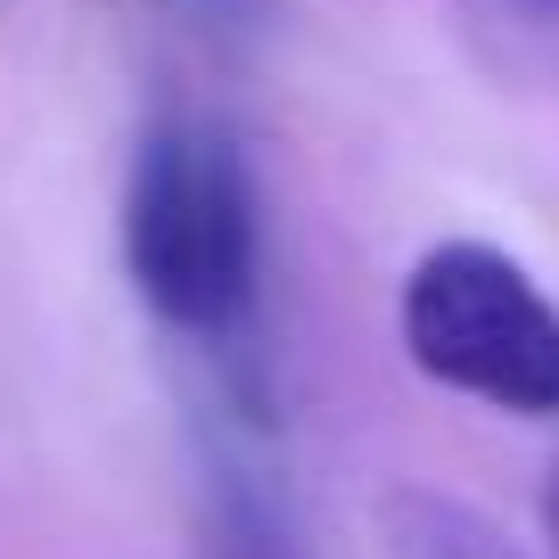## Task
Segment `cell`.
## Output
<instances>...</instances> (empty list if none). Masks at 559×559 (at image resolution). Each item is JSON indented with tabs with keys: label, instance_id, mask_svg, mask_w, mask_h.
<instances>
[{
	"label": "cell",
	"instance_id": "1",
	"mask_svg": "<svg viewBox=\"0 0 559 559\" xmlns=\"http://www.w3.org/2000/svg\"><path fill=\"white\" fill-rule=\"evenodd\" d=\"M123 263L140 305L230 370V403H255L263 321V206L247 148L214 116H157L123 181Z\"/></svg>",
	"mask_w": 559,
	"mask_h": 559
},
{
	"label": "cell",
	"instance_id": "2",
	"mask_svg": "<svg viewBox=\"0 0 559 559\" xmlns=\"http://www.w3.org/2000/svg\"><path fill=\"white\" fill-rule=\"evenodd\" d=\"M395 330L419 379L510 419H559V305L519 255L486 239L428 247L403 280Z\"/></svg>",
	"mask_w": 559,
	"mask_h": 559
},
{
	"label": "cell",
	"instance_id": "3",
	"mask_svg": "<svg viewBox=\"0 0 559 559\" xmlns=\"http://www.w3.org/2000/svg\"><path fill=\"white\" fill-rule=\"evenodd\" d=\"M198 559H313L297 502L263 453V412L247 403H230V428H214L198 461Z\"/></svg>",
	"mask_w": 559,
	"mask_h": 559
},
{
	"label": "cell",
	"instance_id": "4",
	"mask_svg": "<svg viewBox=\"0 0 559 559\" xmlns=\"http://www.w3.org/2000/svg\"><path fill=\"white\" fill-rule=\"evenodd\" d=\"M379 551L386 559H526L486 510L453 502V493H437V486L379 493Z\"/></svg>",
	"mask_w": 559,
	"mask_h": 559
},
{
	"label": "cell",
	"instance_id": "5",
	"mask_svg": "<svg viewBox=\"0 0 559 559\" xmlns=\"http://www.w3.org/2000/svg\"><path fill=\"white\" fill-rule=\"evenodd\" d=\"M181 17H198V25H247V9L255 0H174Z\"/></svg>",
	"mask_w": 559,
	"mask_h": 559
},
{
	"label": "cell",
	"instance_id": "6",
	"mask_svg": "<svg viewBox=\"0 0 559 559\" xmlns=\"http://www.w3.org/2000/svg\"><path fill=\"white\" fill-rule=\"evenodd\" d=\"M551 526H559V493H551Z\"/></svg>",
	"mask_w": 559,
	"mask_h": 559
}]
</instances>
